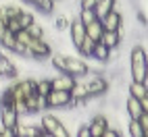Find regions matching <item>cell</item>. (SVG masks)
<instances>
[{
    "label": "cell",
    "mask_w": 148,
    "mask_h": 137,
    "mask_svg": "<svg viewBox=\"0 0 148 137\" xmlns=\"http://www.w3.org/2000/svg\"><path fill=\"white\" fill-rule=\"evenodd\" d=\"M38 11H40V15H46V17H52V13L56 11V0H38V2L34 4Z\"/></svg>",
    "instance_id": "19"
},
{
    "label": "cell",
    "mask_w": 148,
    "mask_h": 137,
    "mask_svg": "<svg viewBox=\"0 0 148 137\" xmlns=\"http://www.w3.org/2000/svg\"><path fill=\"white\" fill-rule=\"evenodd\" d=\"M25 31L32 35V37H42V35H44V25L38 23V21H34V23H29V25L25 27Z\"/></svg>",
    "instance_id": "25"
},
{
    "label": "cell",
    "mask_w": 148,
    "mask_h": 137,
    "mask_svg": "<svg viewBox=\"0 0 148 137\" xmlns=\"http://www.w3.org/2000/svg\"><path fill=\"white\" fill-rule=\"evenodd\" d=\"M100 23L104 29H111V31H119L121 25H123V13L119 11H115V8H111L102 19H100Z\"/></svg>",
    "instance_id": "11"
},
{
    "label": "cell",
    "mask_w": 148,
    "mask_h": 137,
    "mask_svg": "<svg viewBox=\"0 0 148 137\" xmlns=\"http://www.w3.org/2000/svg\"><path fill=\"white\" fill-rule=\"evenodd\" d=\"M50 90H52L50 87V77H36V94L46 96Z\"/></svg>",
    "instance_id": "20"
},
{
    "label": "cell",
    "mask_w": 148,
    "mask_h": 137,
    "mask_svg": "<svg viewBox=\"0 0 148 137\" xmlns=\"http://www.w3.org/2000/svg\"><path fill=\"white\" fill-rule=\"evenodd\" d=\"M69 37H71V44H73V48H77L79 46V42L86 37V25L79 21L77 17H73L71 21H69Z\"/></svg>",
    "instance_id": "10"
},
{
    "label": "cell",
    "mask_w": 148,
    "mask_h": 137,
    "mask_svg": "<svg viewBox=\"0 0 148 137\" xmlns=\"http://www.w3.org/2000/svg\"><path fill=\"white\" fill-rule=\"evenodd\" d=\"M102 31H104V27H102V23H100V19H94L92 23H88V25H86V35L90 37V40H94V42L100 40Z\"/></svg>",
    "instance_id": "17"
},
{
    "label": "cell",
    "mask_w": 148,
    "mask_h": 137,
    "mask_svg": "<svg viewBox=\"0 0 148 137\" xmlns=\"http://www.w3.org/2000/svg\"><path fill=\"white\" fill-rule=\"evenodd\" d=\"M73 83H75V77L69 75V73H58L54 77H50V87H52V90H65V92H69L73 87Z\"/></svg>",
    "instance_id": "12"
},
{
    "label": "cell",
    "mask_w": 148,
    "mask_h": 137,
    "mask_svg": "<svg viewBox=\"0 0 148 137\" xmlns=\"http://www.w3.org/2000/svg\"><path fill=\"white\" fill-rule=\"evenodd\" d=\"M123 108H125V112H127V116H130V119H140V114H142V112H148V110L142 108L140 100H138V98H134V96H130V94L125 96Z\"/></svg>",
    "instance_id": "13"
},
{
    "label": "cell",
    "mask_w": 148,
    "mask_h": 137,
    "mask_svg": "<svg viewBox=\"0 0 148 137\" xmlns=\"http://www.w3.org/2000/svg\"><path fill=\"white\" fill-rule=\"evenodd\" d=\"M130 73L134 81H146L148 83V54L146 46L136 44L130 52Z\"/></svg>",
    "instance_id": "1"
},
{
    "label": "cell",
    "mask_w": 148,
    "mask_h": 137,
    "mask_svg": "<svg viewBox=\"0 0 148 137\" xmlns=\"http://www.w3.org/2000/svg\"><path fill=\"white\" fill-rule=\"evenodd\" d=\"M113 4H115V0H96V4L92 6V8H94L96 19H102V17H104V15L113 8Z\"/></svg>",
    "instance_id": "18"
},
{
    "label": "cell",
    "mask_w": 148,
    "mask_h": 137,
    "mask_svg": "<svg viewBox=\"0 0 148 137\" xmlns=\"http://www.w3.org/2000/svg\"><path fill=\"white\" fill-rule=\"evenodd\" d=\"M4 29H6V19H2V17H0V33H2Z\"/></svg>",
    "instance_id": "26"
},
{
    "label": "cell",
    "mask_w": 148,
    "mask_h": 137,
    "mask_svg": "<svg viewBox=\"0 0 148 137\" xmlns=\"http://www.w3.org/2000/svg\"><path fill=\"white\" fill-rule=\"evenodd\" d=\"M77 19L84 23V25H88V23H92L94 19H96V15H94V8H79L77 11Z\"/></svg>",
    "instance_id": "24"
},
{
    "label": "cell",
    "mask_w": 148,
    "mask_h": 137,
    "mask_svg": "<svg viewBox=\"0 0 148 137\" xmlns=\"http://www.w3.org/2000/svg\"><path fill=\"white\" fill-rule=\"evenodd\" d=\"M56 2H58V0H56Z\"/></svg>",
    "instance_id": "29"
},
{
    "label": "cell",
    "mask_w": 148,
    "mask_h": 137,
    "mask_svg": "<svg viewBox=\"0 0 148 137\" xmlns=\"http://www.w3.org/2000/svg\"><path fill=\"white\" fill-rule=\"evenodd\" d=\"M29 48V52H32V58H48L52 54V48L48 44L44 37H32L29 35V40L25 44Z\"/></svg>",
    "instance_id": "6"
},
{
    "label": "cell",
    "mask_w": 148,
    "mask_h": 137,
    "mask_svg": "<svg viewBox=\"0 0 148 137\" xmlns=\"http://www.w3.org/2000/svg\"><path fill=\"white\" fill-rule=\"evenodd\" d=\"M127 135H132V137H146V133L142 129V125L138 123V119H130V123H127Z\"/></svg>",
    "instance_id": "22"
},
{
    "label": "cell",
    "mask_w": 148,
    "mask_h": 137,
    "mask_svg": "<svg viewBox=\"0 0 148 137\" xmlns=\"http://www.w3.org/2000/svg\"><path fill=\"white\" fill-rule=\"evenodd\" d=\"M100 42L113 50V48H119V46L123 44V35H121V31H111V29H104L102 35H100Z\"/></svg>",
    "instance_id": "14"
},
{
    "label": "cell",
    "mask_w": 148,
    "mask_h": 137,
    "mask_svg": "<svg viewBox=\"0 0 148 137\" xmlns=\"http://www.w3.org/2000/svg\"><path fill=\"white\" fill-rule=\"evenodd\" d=\"M38 121H40V125L44 127L46 135H50V137H69V129L65 127L63 119H58L56 114H50V112H42Z\"/></svg>",
    "instance_id": "2"
},
{
    "label": "cell",
    "mask_w": 148,
    "mask_h": 137,
    "mask_svg": "<svg viewBox=\"0 0 148 137\" xmlns=\"http://www.w3.org/2000/svg\"><path fill=\"white\" fill-rule=\"evenodd\" d=\"M108 56H111V48H108V46H104L100 40H98V42H94L92 54H90V58H92V60H98V62L106 64V62H108Z\"/></svg>",
    "instance_id": "15"
},
{
    "label": "cell",
    "mask_w": 148,
    "mask_h": 137,
    "mask_svg": "<svg viewBox=\"0 0 148 137\" xmlns=\"http://www.w3.org/2000/svg\"><path fill=\"white\" fill-rule=\"evenodd\" d=\"M15 42H17V37H15V33L11 29H4V31L0 33V46H2L4 50H11Z\"/></svg>",
    "instance_id": "21"
},
{
    "label": "cell",
    "mask_w": 148,
    "mask_h": 137,
    "mask_svg": "<svg viewBox=\"0 0 148 137\" xmlns=\"http://www.w3.org/2000/svg\"><path fill=\"white\" fill-rule=\"evenodd\" d=\"M17 21H19V25H21V27L25 29L29 23H34V21H36V15H34L32 11H25V8H23V11L17 15Z\"/></svg>",
    "instance_id": "23"
},
{
    "label": "cell",
    "mask_w": 148,
    "mask_h": 137,
    "mask_svg": "<svg viewBox=\"0 0 148 137\" xmlns=\"http://www.w3.org/2000/svg\"><path fill=\"white\" fill-rule=\"evenodd\" d=\"M44 100H46V110H61L71 104V94L65 90H50L44 96Z\"/></svg>",
    "instance_id": "4"
},
{
    "label": "cell",
    "mask_w": 148,
    "mask_h": 137,
    "mask_svg": "<svg viewBox=\"0 0 148 137\" xmlns=\"http://www.w3.org/2000/svg\"><path fill=\"white\" fill-rule=\"evenodd\" d=\"M21 2H27V4H36L38 0H21Z\"/></svg>",
    "instance_id": "27"
},
{
    "label": "cell",
    "mask_w": 148,
    "mask_h": 137,
    "mask_svg": "<svg viewBox=\"0 0 148 137\" xmlns=\"http://www.w3.org/2000/svg\"><path fill=\"white\" fill-rule=\"evenodd\" d=\"M84 77L86 79H82V81L90 96H106L108 90H111V81L100 73H86Z\"/></svg>",
    "instance_id": "3"
},
{
    "label": "cell",
    "mask_w": 148,
    "mask_h": 137,
    "mask_svg": "<svg viewBox=\"0 0 148 137\" xmlns=\"http://www.w3.org/2000/svg\"><path fill=\"white\" fill-rule=\"evenodd\" d=\"M63 73H69L73 77H84L88 73V60L82 58L79 54H65V62H63Z\"/></svg>",
    "instance_id": "5"
},
{
    "label": "cell",
    "mask_w": 148,
    "mask_h": 137,
    "mask_svg": "<svg viewBox=\"0 0 148 137\" xmlns=\"http://www.w3.org/2000/svg\"><path fill=\"white\" fill-rule=\"evenodd\" d=\"M25 108H27V114L25 116H40L44 110H46V100H44V96L40 94H29L25 98Z\"/></svg>",
    "instance_id": "7"
},
{
    "label": "cell",
    "mask_w": 148,
    "mask_h": 137,
    "mask_svg": "<svg viewBox=\"0 0 148 137\" xmlns=\"http://www.w3.org/2000/svg\"><path fill=\"white\" fill-rule=\"evenodd\" d=\"M88 127H90V135L92 137H100L102 131L108 127V116L102 112H94L90 119H88Z\"/></svg>",
    "instance_id": "9"
},
{
    "label": "cell",
    "mask_w": 148,
    "mask_h": 137,
    "mask_svg": "<svg viewBox=\"0 0 148 137\" xmlns=\"http://www.w3.org/2000/svg\"><path fill=\"white\" fill-rule=\"evenodd\" d=\"M21 121L17 108L15 106H8V104H0V125L8 127V129H15V125Z\"/></svg>",
    "instance_id": "8"
},
{
    "label": "cell",
    "mask_w": 148,
    "mask_h": 137,
    "mask_svg": "<svg viewBox=\"0 0 148 137\" xmlns=\"http://www.w3.org/2000/svg\"><path fill=\"white\" fill-rule=\"evenodd\" d=\"M0 17H2V19H4V15H2V6H0Z\"/></svg>",
    "instance_id": "28"
},
{
    "label": "cell",
    "mask_w": 148,
    "mask_h": 137,
    "mask_svg": "<svg viewBox=\"0 0 148 137\" xmlns=\"http://www.w3.org/2000/svg\"><path fill=\"white\" fill-rule=\"evenodd\" d=\"M127 94L138 98V100H144V98H148V83L146 81H130V85H127Z\"/></svg>",
    "instance_id": "16"
}]
</instances>
